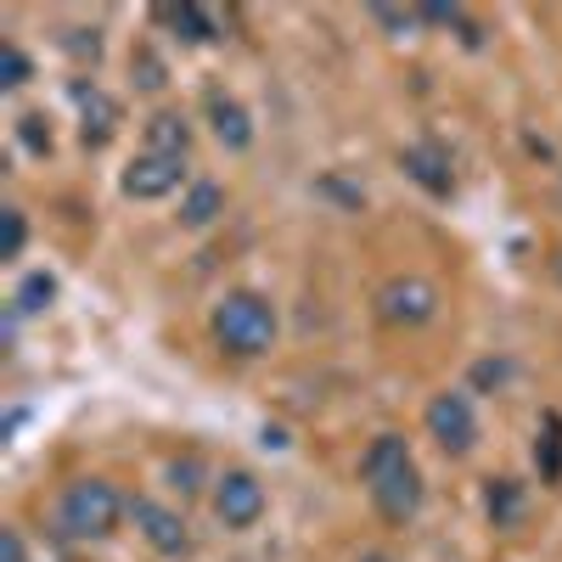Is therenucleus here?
Masks as SVG:
<instances>
[{
  "instance_id": "20",
  "label": "nucleus",
  "mask_w": 562,
  "mask_h": 562,
  "mask_svg": "<svg viewBox=\"0 0 562 562\" xmlns=\"http://www.w3.org/2000/svg\"><path fill=\"white\" fill-rule=\"evenodd\" d=\"M63 52H68L74 63H90V68H97V57H102V34H97V29H68V34H63Z\"/></svg>"
},
{
  "instance_id": "18",
  "label": "nucleus",
  "mask_w": 562,
  "mask_h": 562,
  "mask_svg": "<svg viewBox=\"0 0 562 562\" xmlns=\"http://www.w3.org/2000/svg\"><path fill=\"white\" fill-rule=\"evenodd\" d=\"M23 243H29L23 209H0V259H23Z\"/></svg>"
},
{
  "instance_id": "7",
  "label": "nucleus",
  "mask_w": 562,
  "mask_h": 562,
  "mask_svg": "<svg viewBox=\"0 0 562 562\" xmlns=\"http://www.w3.org/2000/svg\"><path fill=\"white\" fill-rule=\"evenodd\" d=\"M130 524L140 529V540H147L158 557H186V551H192V529H186V518L175 506H164V501L135 495L130 501Z\"/></svg>"
},
{
  "instance_id": "14",
  "label": "nucleus",
  "mask_w": 562,
  "mask_h": 562,
  "mask_svg": "<svg viewBox=\"0 0 562 562\" xmlns=\"http://www.w3.org/2000/svg\"><path fill=\"white\" fill-rule=\"evenodd\" d=\"M158 18H164L180 40H192V45H209V40L225 34V29H220V12L198 7V0H180V7H158Z\"/></svg>"
},
{
  "instance_id": "2",
  "label": "nucleus",
  "mask_w": 562,
  "mask_h": 562,
  "mask_svg": "<svg viewBox=\"0 0 562 562\" xmlns=\"http://www.w3.org/2000/svg\"><path fill=\"white\" fill-rule=\"evenodd\" d=\"M209 333H214V344H220L225 355L259 360V355H270V344H276V304H270L265 293H254V288H231V293L214 304V315H209Z\"/></svg>"
},
{
  "instance_id": "13",
  "label": "nucleus",
  "mask_w": 562,
  "mask_h": 562,
  "mask_svg": "<svg viewBox=\"0 0 562 562\" xmlns=\"http://www.w3.org/2000/svg\"><path fill=\"white\" fill-rule=\"evenodd\" d=\"M484 512H490L495 529H518L524 512H529V490L518 479H490L484 484Z\"/></svg>"
},
{
  "instance_id": "4",
  "label": "nucleus",
  "mask_w": 562,
  "mask_h": 562,
  "mask_svg": "<svg viewBox=\"0 0 562 562\" xmlns=\"http://www.w3.org/2000/svg\"><path fill=\"white\" fill-rule=\"evenodd\" d=\"M371 304H378L383 326H428L439 315V288L428 276H389Z\"/></svg>"
},
{
  "instance_id": "25",
  "label": "nucleus",
  "mask_w": 562,
  "mask_h": 562,
  "mask_svg": "<svg viewBox=\"0 0 562 562\" xmlns=\"http://www.w3.org/2000/svg\"><path fill=\"white\" fill-rule=\"evenodd\" d=\"M0 562H29V557H23V535H18V529H0Z\"/></svg>"
},
{
  "instance_id": "6",
  "label": "nucleus",
  "mask_w": 562,
  "mask_h": 562,
  "mask_svg": "<svg viewBox=\"0 0 562 562\" xmlns=\"http://www.w3.org/2000/svg\"><path fill=\"white\" fill-rule=\"evenodd\" d=\"M428 434L445 456H467L479 445V416L467 394H434L428 400Z\"/></svg>"
},
{
  "instance_id": "22",
  "label": "nucleus",
  "mask_w": 562,
  "mask_h": 562,
  "mask_svg": "<svg viewBox=\"0 0 562 562\" xmlns=\"http://www.w3.org/2000/svg\"><path fill=\"white\" fill-rule=\"evenodd\" d=\"M130 74H135L140 90H158V85H164V63H158L153 52H135V57H130Z\"/></svg>"
},
{
  "instance_id": "5",
  "label": "nucleus",
  "mask_w": 562,
  "mask_h": 562,
  "mask_svg": "<svg viewBox=\"0 0 562 562\" xmlns=\"http://www.w3.org/2000/svg\"><path fill=\"white\" fill-rule=\"evenodd\" d=\"M265 484L248 473V467H225V473L214 479V518L225 529H254L265 518Z\"/></svg>"
},
{
  "instance_id": "21",
  "label": "nucleus",
  "mask_w": 562,
  "mask_h": 562,
  "mask_svg": "<svg viewBox=\"0 0 562 562\" xmlns=\"http://www.w3.org/2000/svg\"><path fill=\"white\" fill-rule=\"evenodd\" d=\"M18 140H23L29 153L45 158V153H52V124H45L40 113H23V119H18Z\"/></svg>"
},
{
  "instance_id": "26",
  "label": "nucleus",
  "mask_w": 562,
  "mask_h": 562,
  "mask_svg": "<svg viewBox=\"0 0 562 562\" xmlns=\"http://www.w3.org/2000/svg\"><path fill=\"white\" fill-rule=\"evenodd\" d=\"M551 270H557V281H562V248H557V254H551Z\"/></svg>"
},
{
  "instance_id": "17",
  "label": "nucleus",
  "mask_w": 562,
  "mask_h": 562,
  "mask_svg": "<svg viewBox=\"0 0 562 562\" xmlns=\"http://www.w3.org/2000/svg\"><path fill=\"white\" fill-rule=\"evenodd\" d=\"M52 299H57V276H52V270H34V276H23V288L12 293V315H18V321H23V315H40Z\"/></svg>"
},
{
  "instance_id": "24",
  "label": "nucleus",
  "mask_w": 562,
  "mask_h": 562,
  "mask_svg": "<svg viewBox=\"0 0 562 562\" xmlns=\"http://www.w3.org/2000/svg\"><path fill=\"white\" fill-rule=\"evenodd\" d=\"M506 378H512L506 360H479V366H473V383H479V389H501Z\"/></svg>"
},
{
  "instance_id": "12",
  "label": "nucleus",
  "mask_w": 562,
  "mask_h": 562,
  "mask_svg": "<svg viewBox=\"0 0 562 562\" xmlns=\"http://www.w3.org/2000/svg\"><path fill=\"white\" fill-rule=\"evenodd\" d=\"M147 153L186 158V153H192V119L175 113V108H158V113L147 119Z\"/></svg>"
},
{
  "instance_id": "8",
  "label": "nucleus",
  "mask_w": 562,
  "mask_h": 562,
  "mask_svg": "<svg viewBox=\"0 0 562 562\" xmlns=\"http://www.w3.org/2000/svg\"><path fill=\"white\" fill-rule=\"evenodd\" d=\"M68 97H74V108H79V135H85V147H102V140L119 135L124 108L108 97L97 79H74V85H68Z\"/></svg>"
},
{
  "instance_id": "15",
  "label": "nucleus",
  "mask_w": 562,
  "mask_h": 562,
  "mask_svg": "<svg viewBox=\"0 0 562 562\" xmlns=\"http://www.w3.org/2000/svg\"><path fill=\"white\" fill-rule=\"evenodd\" d=\"M220 214H225V186H220V180H192V186H186V198H180V225L203 231V225H214Z\"/></svg>"
},
{
  "instance_id": "1",
  "label": "nucleus",
  "mask_w": 562,
  "mask_h": 562,
  "mask_svg": "<svg viewBox=\"0 0 562 562\" xmlns=\"http://www.w3.org/2000/svg\"><path fill=\"white\" fill-rule=\"evenodd\" d=\"M360 479L371 490V506L383 512L389 524H411L422 512V473L411 461V439L405 434H378L360 456Z\"/></svg>"
},
{
  "instance_id": "9",
  "label": "nucleus",
  "mask_w": 562,
  "mask_h": 562,
  "mask_svg": "<svg viewBox=\"0 0 562 562\" xmlns=\"http://www.w3.org/2000/svg\"><path fill=\"white\" fill-rule=\"evenodd\" d=\"M180 180H186V158H164V153H140L130 169H124V198L135 203H158L169 192H180Z\"/></svg>"
},
{
  "instance_id": "16",
  "label": "nucleus",
  "mask_w": 562,
  "mask_h": 562,
  "mask_svg": "<svg viewBox=\"0 0 562 562\" xmlns=\"http://www.w3.org/2000/svg\"><path fill=\"white\" fill-rule=\"evenodd\" d=\"M535 461H540V479H546V484L562 479V416H557V411H546V422H540Z\"/></svg>"
},
{
  "instance_id": "19",
  "label": "nucleus",
  "mask_w": 562,
  "mask_h": 562,
  "mask_svg": "<svg viewBox=\"0 0 562 562\" xmlns=\"http://www.w3.org/2000/svg\"><path fill=\"white\" fill-rule=\"evenodd\" d=\"M29 79H34V63L23 57L18 40H7V45H0V85L18 90V85H29Z\"/></svg>"
},
{
  "instance_id": "10",
  "label": "nucleus",
  "mask_w": 562,
  "mask_h": 562,
  "mask_svg": "<svg viewBox=\"0 0 562 562\" xmlns=\"http://www.w3.org/2000/svg\"><path fill=\"white\" fill-rule=\"evenodd\" d=\"M400 169H405L428 198H450V192H456V169H450V153L439 147V140H416V147H405V153H400Z\"/></svg>"
},
{
  "instance_id": "11",
  "label": "nucleus",
  "mask_w": 562,
  "mask_h": 562,
  "mask_svg": "<svg viewBox=\"0 0 562 562\" xmlns=\"http://www.w3.org/2000/svg\"><path fill=\"white\" fill-rule=\"evenodd\" d=\"M209 124H214V140L225 153H248L254 147V119L237 97H225V90H214L209 97Z\"/></svg>"
},
{
  "instance_id": "3",
  "label": "nucleus",
  "mask_w": 562,
  "mask_h": 562,
  "mask_svg": "<svg viewBox=\"0 0 562 562\" xmlns=\"http://www.w3.org/2000/svg\"><path fill=\"white\" fill-rule=\"evenodd\" d=\"M119 518H130V501L108 479H74L63 490V506H57L63 535H74V540H108L119 529Z\"/></svg>"
},
{
  "instance_id": "23",
  "label": "nucleus",
  "mask_w": 562,
  "mask_h": 562,
  "mask_svg": "<svg viewBox=\"0 0 562 562\" xmlns=\"http://www.w3.org/2000/svg\"><path fill=\"white\" fill-rule=\"evenodd\" d=\"M198 473H203L198 456H186V461H175V467H169V484H175L180 495H192V490H198Z\"/></svg>"
}]
</instances>
